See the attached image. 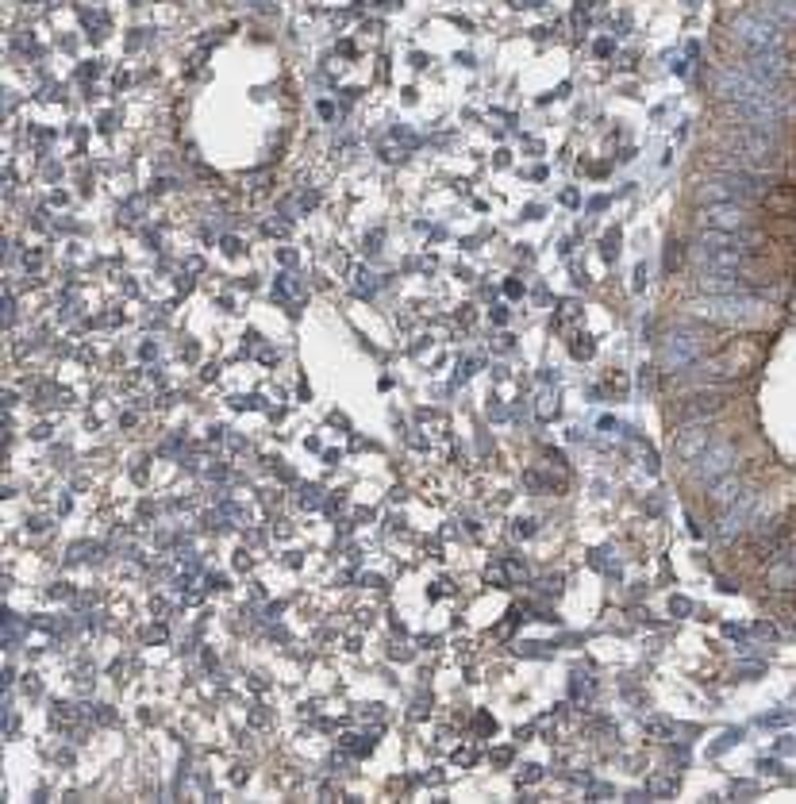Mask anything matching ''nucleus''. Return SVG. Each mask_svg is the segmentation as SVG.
Wrapping results in <instances>:
<instances>
[{
  "mask_svg": "<svg viewBox=\"0 0 796 804\" xmlns=\"http://www.w3.org/2000/svg\"><path fill=\"white\" fill-rule=\"evenodd\" d=\"M700 320H712V324H735V327H758L773 316V308L766 301H758L754 293H735V297H704L693 304Z\"/></svg>",
  "mask_w": 796,
  "mask_h": 804,
  "instance_id": "1",
  "label": "nucleus"
},
{
  "mask_svg": "<svg viewBox=\"0 0 796 804\" xmlns=\"http://www.w3.org/2000/svg\"><path fill=\"white\" fill-rule=\"evenodd\" d=\"M770 193V185L762 181V174H747V170H723V174L708 177L697 189L700 201H735V204H762Z\"/></svg>",
  "mask_w": 796,
  "mask_h": 804,
  "instance_id": "2",
  "label": "nucleus"
},
{
  "mask_svg": "<svg viewBox=\"0 0 796 804\" xmlns=\"http://www.w3.org/2000/svg\"><path fill=\"white\" fill-rule=\"evenodd\" d=\"M735 39L743 43V51H785V31L781 24H773L770 16H762V12H747V16H739L735 24Z\"/></svg>",
  "mask_w": 796,
  "mask_h": 804,
  "instance_id": "3",
  "label": "nucleus"
},
{
  "mask_svg": "<svg viewBox=\"0 0 796 804\" xmlns=\"http://www.w3.org/2000/svg\"><path fill=\"white\" fill-rule=\"evenodd\" d=\"M762 358V347L750 343V339H739V343H727L723 351H716L708 362H704V374L708 377H747Z\"/></svg>",
  "mask_w": 796,
  "mask_h": 804,
  "instance_id": "4",
  "label": "nucleus"
},
{
  "mask_svg": "<svg viewBox=\"0 0 796 804\" xmlns=\"http://www.w3.org/2000/svg\"><path fill=\"white\" fill-rule=\"evenodd\" d=\"M716 93H720L723 101H754V97H770L773 85H766V81H758V77H750L743 66L735 70V66H727V70H720L716 74Z\"/></svg>",
  "mask_w": 796,
  "mask_h": 804,
  "instance_id": "5",
  "label": "nucleus"
},
{
  "mask_svg": "<svg viewBox=\"0 0 796 804\" xmlns=\"http://www.w3.org/2000/svg\"><path fill=\"white\" fill-rule=\"evenodd\" d=\"M700 227L708 231H731V235H747L750 231V212L747 204L735 201H716L700 212Z\"/></svg>",
  "mask_w": 796,
  "mask_h": 804,
  "instance_id": "6",
  "label": "nucleus"
},
{
  "mask_svg": "<svg viewBox=\"0 0 796 804\" xmlns=\"http://www.w3.org/2000/svg\"><path fill=\"white\" fill-rule=\"evenodd\" d=\"M704 358V339L700 335H670L662 343V366L677 374V370H689Z\"/></svg>",
  "mask_w": 796,
  "mask_h": 804,
  "instance_id": "7",
  "label": "nucleus"
},
{
  "mask_svg": "<svg viewBox=\"0 0 796 804\" xmlns=\"http://www.w3.org/2000/svg\"><path fill=\"white\" fill-rule=\"evenodd\" d=\"M731 470H735V447H731V443H712V447L697 458L693 478L712 485V481L723 478V474H731Z\"/></svg>",
  "mask_w": 796,
  "mask_h": 804,
  "instance_id": "8",
  "label": "nucleus"
},
{
  "mask_svg": "<svg viewBox=\"0 0 796 804\" xmlns=\"http://www.w3.org/2000/svg\"><path fill=\"white\" fill-rule=\"evenodd\" d=\"M697 289L700 293H708V297H735V293H758V285L743 274H712L708 277L700 274L697 277Z\"/></svg>",
  "mask_w": 796,
  "mask_h": 804,
  "instance_id": "9",
  "label": "nucleus"
},
{
  "mask_svg": "<svg viewBox=\"0 0 796 804\" xmlns=\"http://www.w3.org/2000/svg\"><path fill=\"white\" fill-rule=\"evenodd\" d=\"M754 504H758V493H743L739 501H731V508L720 516V539H723V543H731V539H739V535L747 531Z\"/></svg>",
  "mask_w": 796,
  "mask_h": 804,
  "instance_id": "10",
  "label": "nucleus"
},
{
  "mask_svg": "<svg viewBox=\"0 0 796 804\" xmlns=\"http://www.w3.org/2000/svg\"><path fill=\"white\" fill-rule=\"evenodd\" d=\"M720 408H723L720 393H697V397H689V401L677 408V420H681V424H704V420H712Z\"/></svg>",
  "mask_w": 796,
  "mask_h": 804,
  "instance_id": "11",
  "label": "nucleus"
},
{
  "mask_svg": "<svg viewBox=\"0 0 796 804\" xmlns=\"http://www.w3.org/2000/svg\"><path fill=\"white\" fill-rule=\"evenodd\" d=\"M708 447H712L708 424H689L685 431H677V458H681V462H697Z\"/></svg>",
  "mask_w": 796,
  "mask_h": 804,
  "instance_id": "12",
  "label": "nucleus"
},
{
  "mask_svg": "<svg viewBox=\"0 0 796 804\" xmlns=\"http://www.w3.org/2000/svg\"><path fill=\"white\" fill-rule=\"evenodd\" d=\"M766 578H770L773 589H793V585H796V551L773 554V562H770V570H766Z\"/></svg>",
  "mask_w": 796,
  "mask_h": 804,
  "instance_id": "13",
  "label": "nucleus"
},
{
  "mask_svg": "<svg viewBox=\"0 0 796 804\" xmlns=\"http://www.w3.org/2000/svg\"><path fill=\"white\" fill-rule=\"evenodd\" d=\"M743 493H747V485H743V478H735V474H723V478L712 481V501L716 504L739 501Z\"/></svg>",
  "mask_w": 796,
  "mask_h": 804,
  "instance_id": "14",
  "label": "nucleus"
},
{
  "mask_svg": "<svg viewBox=\"0 0 796 804\" xmlns=\"http://www.w3.org/2000/svg\"><path fill=\"white\" fill-rule=\"evenodd\" d=\"M758 12L770 16L773 24H796V0H762Z\"/></svg>",
  "mask_w": 796,
  "mask_h": 804,
  "instance_id": "15",
  "label": "nucleus"
},
{
  "mask_svg": "<svg viewBox=\"0 0 796 804\" xmlns=\"http://www.w3.org/2000/svg\"><path fill=\"white\" fill-rule=\"evenodd\" d=\"M650 793H654V797H673V793H677V778H673V774L650 778Z\"/></svg>",
  "mask_w": 796,
  "mask_h": 804,
  "instance_id": "16",
  "label": "nucleus"
},
{
  "mask_svg": "<svg viewBox=\"0 0 796 804\" xmlns=\"http://www.w3.org/2000/svg\"><path fill=\"white\" fill-rule=\"evenodd\" d=\"M647 735H650V739H658V743H666V739L673 735V728H670V724H662V720H650Z\"/></svg>",
  "mask_w": 796,
  "mask_h": 804,
  "instance_id": "17",
  "label": "nucleus"
}]
</instances>
